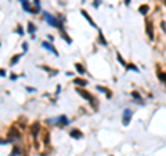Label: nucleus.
Here are the masks:
<instances>
[{
	"mask_svg": "<svg viewBox=\"0 0 166 156\" xmlns=\"http://www.w3.org/2000/svg\"><path fill=\"white\" fill-rule=\"evenodd\" d=\"M125 68H126L127 71H134V72H140L139 68H136V66L133 65V64H126V66H125Z\"/></svg>",
	"mask_w": 166,
	"mask_h": 156,
	"instance_id": "20",
	"label": "nucleus"
},
{
	"mask_svg": "<svg viewBox=\"0 0 166 156\" xmlns=\"http://www.w3.org/2000/svg\"><path fill=\"white\" fill-rule=\"evenodd\" d=\"M125 4H126V6H130V0H125Z\"/></svg>",
	"mask_w": 166,
	"mask_h": 156,
	"instance_id": "34",
	"label": "nucleus"
},
{
	"mask_svg": "<svg viewBox=\"0 0 166 156\" xmlns=\"http://www.w3.org/2000/svg\"><path fill=\"white\" fill-rule=\"evenodd\" d=\"M39 131H40V126H39V123H37V122H36V123H33L32 126H30V133H32V135L35 138L37 137V133H39Z\"/></svg>",
	"mask_w": 166,
	"mask_h": 156,
	"instance_id": "10",
	"label": "nucleus"
},
{
	"mask_svg": "<svg viewBox=\"0 0 166 156\" xmlns=\"http://www.w3.org/2000/svg\"><path fill=\"white\" fill-rule=\"evenodd\" d=\"M43 17H44V19L47 21V24L50 25V26H53V28H64V22H62V18H57V17H54V15H51L50 12H47V11H44L43 12Z\"/></svg>",
	"mask_w": 166,
	"mask_h": 156,
	"instance_id": "1",
	"label": "nucleus"
},
{
	"mask_svg": "<svg viewBox=\"0 0 166 156\" xmlns=\"http://www.w3.org/2000/svg\"><path fill=\"white\" fill-rule=\"evenodd\" d=\"M69 137L73 138V140H82V138H83V133L79 129H72L69 131Z\"/></svg>",
	"mask_w": 166,
	"mask_h": 156,
	"instance_id": "7",
	"label": "nucleus"
},
{
	"mask_svg": "<svg viewBox=\"0 0 166 156\" xmlns=\"http://www.w3.org/2000/svg\"><path fill=\"white\" fill-rule=\"evenodd\" d=\"M6 75H7V72H6V69H0V76H2V78H6Z\"/></svg>",
	"mask_w": 166,
	"mask_h": 156,
	"instance_id": "27",
	"label": "nucleus"
},
{
	"mask_svg": "<svg viewBox=\"0 0 166 156\" xmlns=\"http://www.w3.org/2000/svg\"><path fill=\"white\" fill-rule=\"evenodd\" d=\"M76 91H78V94L80 97H83V98L86 99V101H89V102H93L94 101V98H93V95H91L90 93H89L87 90H85L83 87H78L76 88Z\"/></svg>",
	"mask_w": 166,
	"mask_h": 156,
	"instance_id": "2",
	"label": "nucleus"
},
{
	"mask_svg": "<svg viewBox=\"0 0 166 156\" xmlns=\"http://www.w3.org/2000/svg\"><path fill=\"white\" fill-rule=\"evenodd\" d=\"M101 2H103V0H93V7L94 9H98L100 4H101Z\"/></svg>",
	"mask_w": 166,
	"mask_h": 156,
	"instance_id": "26",
	"label": "nucleus"
},
{
	"mask_svg": "<svg viewBox=\"0 0 166 156\" xmlns=\"http://www.w3.org/2000/svg\"><path fill=\"white\" fill-rule=\"evenodd\" d=\"M75 69H76V72H78L80 76L86 75V68L82 65V64H75Z\"/></svg>",
	"mask_w": 166,
	"mask_h": 156,
	"instance_id": "13",
	"label": "nucleus"
},
{
	"mask_svg": "<svg viewBox=\"0 0 166 156\" xmlns=\"http://www.w3.org/2000/svg\"><path fill=\"white\" fill-rule=\"evenodd\" d=\"M80 14H82V15H83V17H85V18H86V21H87V22H89V24H90V25H91V26L97 28L96 22H94V21H93V19H91V17H90V15H89V14H87V11H86V10H80Z\"/></svg>",
	"mask_w": 166,
	"mask_h": 156,
	"instance_id": "9",
	"label": "nucleus"
},
{
	"mask_svg": "<svg viewBox=\"0 0 166 156\" xmlns=\"http://www.w3.org/2000/svg\"><path fill=\"white\" fill-rule=\"evenodd\" d=\"M42 47L46 48L47 51H50V53H53L55 57H58V51L55 50V47L53 46V43H50V42H43V43H42Z\"/></svg>",
	"mask_w": 166,
	"mask_h": 156,
	"instance_id": "6",
	"label": "nucleus"
},
{
	"mask_svg": "<svg viewBox=\"0 0 166 156\" xmlns=\"http://www.w3.org/2000/svg\"><path fill=\"white\" fill-rule=\"evenodd\" d=\"M19 155H21V149H19V148H17V147H15L14 149L11 151V153H10L9 156H19Z\"/></svg>",
	"mask_w": 166,
	"mask_h": 156,
	"instance_id": "21",
	"label": "nucleus"
},
{
	"mask_svg": "<svg viewBox=\"0 0 166 156\" xmlns=\"http://www.w3.org/2000/svg\"><path fill=\"white\" fill-rule=\"evenodd\" d=\"M26 29H28V33H30V35H35V32H36V25L33 24V22H28V26H26Z\"/></svg>",
	"mask_w": 166,
	"mask_h": 156,
	"instance_id": "17",
	"label": "nucleus"
},
{
	"mask_svg": "<svg viewBox=\"0 0 166 156\" xmlns=\"http://www.w3.org/2000/svg\"><path fill=\"white\" fill-rule=\"evenodd\" d=\"M26 90L29 91V93H35V91H36V90H35V88H33V87H26Z\"/></svg>",
	"mask_w": 166,
	"mask_h": 156,
	"instance_id": "32",
	"label": "nucleus"
},
{
	"mask_svg": "<svg viewBox=\"0 0 166 156\" xmlns=\"http://www.w3.org/2000/svg\"><path fill=\"white\" fill-rule=\"evenodd\" d=\"M132 97H133V98H136L137 101H141V95H140V93H137V91H133Z\"/></svg>",
	"mask_w": 166,
	"mask_h": 156,
	"instance_id": "24",
	"label": "nucleus"
},
{
	"mask_svg": "<svg viewBox=\"0 0 166 156\" xmlns=\"http://www.w3.org/2000/svg\"><path fill=\"white\" fill-rule=\"evenodd\" d=\"M132 117H133V111L132 109H125L123 116H122V123H123V126H127V124L132 122Z\"/></svg>",
	"mask_w": 166,
	"mask_h": 156,
	"instance_id": "4",
	"label": "nucleus"
},
{
	"mask_svg": "<svg viewBox=\"0 0 166 156\" xmlns=\"http://www.w3.org/2000/svg\"><path fill=\"white\" fill-rule=\"evenodd\" d=\"M57 123L62 127L68 126V124H69V119H68V116H65V115H61V116L57 117Z\"/></svg>",
	"mask_w": 166,
	"mask_h": 156,
	"instance_id": "8",
	"label": "nucleus"
},
{
	"mask_svg": "<svg viewBox=\"0 0 166 156\" xmlns=\"http://www.w3.org/2000/svg\"><path fill=\"white\" fill-rule=\"evenodd\" d=\"M73 84H76V86H79V87H86L87 86V80H85V79H73Z\"/></svg>",
	"mask_w": 166,
	"mask_h": 156,
	"instance_id": "11",
	"label": "nucleus"
},
{
	"mask_svg": "<svg viewBox=\"0 0 166 156\" xmlns=\"http://www.w3.org/2000/svg\"><path fill=\"white\" fill-rule=\"evenodd\" d=\"M47 39H48V42H53V40H54V37H53V36H50V35H48V36H47Z\"/></svg>",
	"mask_w": 166,
	"mask_h": 156,
	"instance_id": "33",
	"label": "nucleus"
},
{
	"mask_svg": "<svg viewBox=\"0 0 166 156\" xmlns=\"http://www.w3.org/2000/svg\"><path fill=\"white\" fill-rule=\"evenodd\" d=\"M96 88H97V90H98V91H101V93H105L108 98H111V97H112V93H111V91H109L107 87H103V86H97Z\"/></svg>",
	"mask_w": 166,
	"mask_h": 156,
	"instance_id": "19",
	"label": "nucleus"
},
{
	"mask_svg": "<svg viewBox=\"0 0 166 156\" xmlns=\"http://www.w3.org/2000/svg\"><path fill=\"white\" fill-rule=\"evenodd\" d=\"M21 4H22V9H24V11L30 12V14H32V7H30V4H29V2H28V0H22Z\"/></svg>",
	"mask_w": 166,
	"mask_h": 156,
	"instance_id": "14",
	"label": "nucleus"
},
{
	"mask_svg": "<svg viewBox=\"0 0 166 156\" xmlns=\"http://www.w3.org/2000/svg\"><path fill=\"white\" fill-rule=\"evenodd\" d=\"M33 4L35 7H40V0H33Z\"/></svg>",
	"mask_w": 166,
	"mask_h": 156,
	"instance_id": "31",
	"label": "nucleus"
},
{
	"mask_svg": "<svg viewBox=\"0 0 166 156\" xmlns=\"http://www.w3.org/2000/svg\"><path fill=\"white\" fill-rule=\"evenodd\" d=\"M21 57H22V54H15L14 57L10 60V66H14L15 64H18V61L21 60Z\"/></svg>",
	"mask_w": 166,
	"mask_h": 156,
	"instance_id": "18",
	"label": "nucleus"
},
{
	"mask_svg": "<svg viewBox=\"0 0 166 156\" xmlns=\"http://www.w3.org/2000/svg\"><path fill=\"white\" fill-rule=\"evenodd\" d=\"M80 2H82V3H85V2H86V0H80Z\"/></svg>",
	"mask_w": 166,
	"mask_h": 156,
	"instance_id": "35",
	"label": "nucleus"
},
{
	"mask_svg": "<svg viewBox=\"0 0 166 156\" xmlns=\"http://www.w3.org/2000/svg\"><path fill=\"white\" fill-rule=\"evenodd\" d=\"M98 43H100V46H108V42H107V39L104 37L101 30H98Z\"/></svg>",
	"mask_w": 166,
	"mask_h": 156,
	"instance_id": "16",
	"label": "nucleus"
},
{
	"mask_svg": "<svg viewBox=\"0 0 166 156\" xmlns=\"http://www.w3.org/2000/svg\"><path fill=\"white\" fill-rule=\"evenodd\" d=\"M10 144V140H0V145H7Z\"/></svg>",
	"mask_w": 166,
	"mask_h": 156,
	"instance_id": "28",
	"label": "nucleus"
},
{
	"mask_svg": "<svg viewBox=\"0 0 166 156\" xmlns=\"http://www.w3.org/2000/svg\"><path fill=\"white\" fill-rule=\"evenodd\" d=\"M19 2H22V0H19Z\"/></svg>",
	"mask_w": 166,
	"mask_h": 156,
	"instance_id": "37",
	"label": "nucleus"
},
{
	"mask_svg": "<svg viewBox=\"0 0 166 156\" xmlns=\"http://www.w3.org/2000/svg\"><path fill=\"white\" fill-rule=\"evenodd\" d=\"M116 58H118V61L122 64V65H123V66H126V62H125V60H123V58H122V55L119 54V53H116Z\"/></svg>",
	"mask_w": 166,
	"mask_h": 156,
	"instance_id": "25",
	"label": "nucleus"
},
{
	"mask_svg": "<svg viewBox=\"0 0 166 156\" xmlns=\"http://www.w3.org/2000/svg\"><path fill=\"white\" fill-rule=\"evenodd\" d=\"M158 78H159L161 81L166 83V73H165V72H158Z\"/></svg>",
	"mask_w": 166,
	"mask_h": 156,
	"instance_id": "23",
	"label": "nucleus"
},
{
	"mask_svg": "<svg viewBox=\"0 0 166 156\" xmlns=\"http://www.w3.org/2000/svg\"><path fill=\"white\" fill-rule=\"evenodd\" d=\"M15 32L18 33L19 36H24V35H25V32H24V28H22L21 25H17V29H15Z\"/></svg>",
	"mask_w": 166,
	"mask_h": 156,
	"instance_id": "22",
	"label": "nucleus"
},
{
	"mask_svg": "<svg viewBox=\"0 0 166 156\" xmlns=\"http://www.w3.org/2000/svg\"><path fill=\"white\" fill-rule=\"evenodd\" d=\"M17 79H18V75H15V73H12V75L10 76V80H12V81L17 80Z\"/></svg>",
	"mask_w": 166,
	"mask_h": 156,
	"instance_id": "30",
	"label": "nucleus"
},
{
	"mask_svg": "<svg viewBox=\"0 0 166 156\" xmlns=\"http://www.w3.org/2000/svg\"><path fill=\"white\" fill-rule=\"evenodd\" d=\"M148 11H150V6H148V4H141V6L139 7V12L141 15H147Z\"/></svg>",
	"mask_w": 166,
	"mask_h": 156,
	"instance_id": "15",
	"label": "nucleus"
},
{
	"mask_svg": "<svg viewBox=\"0 0 166 156\" xmlns=\"http://www.w3.org/2000/svg\"><path fill=\"white\" fill-rule=\"evenodd\" d=\"M28 48H29L28 47V43H22V50H24V53H26Z\"/></svg>",
	"mask_w": 166,
	"mask_h": 156,
	"instance_id": "29",
	"label": "nucleus"
},
{
	"mask_svg": "<svg viewBox=\"0 0 166 156\" xmlns=\"http://www.w3.org/2000/svg\"><path fill=\"white\" fill-rule=\"evenodd\" d=\"M163 3H165V4H166V0H163Z\"/></svg>",
	"mask_w": 166,
	"mask_h": 156,
	"instance_id": "36",
	"label": "nucleus"
},
{
	"mask_svg": "<svg viewBox=\"0 0 166 156\" xmlns=\"http://www.w3.org/2000/svg\"><path fill=\"white\" fill-rule=\"evenodd\" d=\"M60 32H61V36H62V39L65 40L68 44H72V39H71L69 36H68V33L64 30V28H60Z\"/></svg>",
	"mask_w": 166,
	"mask_h": 156,
	"instance_id": "12",
	"label": "nucleus"
},
{
	"mask_svg": "<svg viewBox=\"0 0 166 156\" xmlns=\"http://www.w3.org/2000/svg\"><path fill=\"white\" fill-rule=\"evenodd\" d=\"M19 138H21V134H19V131L15 130L14 127L7 133V140H10V142H14V141H17V140H19Z\"/></svg>",
	"mask_w": 166,
	"mask_h": 156,
	"instance_id": "3",
	"label": "nucleus"
},
{
	"mask_svg": "<svg viewBox=\"0 0 166 156\" xmlns=\"http://www.w3.org/2000/svg\"><path fill=\"white\" fill-rule=\"evenodd\" d=\"M145 30H147V35L151 40H154V25H152V21L147 19L145 21Z\"/></svg>",
	"mask_w": 166,
	"mask_h": 156,
	"instance_id": "5",
	"label": "nucleus"
}]
</instances>
